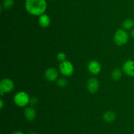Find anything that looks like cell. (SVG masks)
Segmentation results:
<instances>
[{
  "mask_svg": "<svg viewBox=\"0 0 134 134\" xmlns=\"http://www.w3.org/2000/svg\"><path fill=\"white\" fill-rule=\"evenodd\" d=\"M25 8L30 14L39 17L45 13L47 3L46 0H26Z\"/></svg>",
  "mask_w": 134,
  "mask_h": 134,
  "instance_id": "obj_1",
  "label": "cell"
},
{
  "mask_svg": "<svg viewBox=\"0 0 134 134\" xmlns=\"http://www.w3.org/2000/svg\"><path fill=\"white\" fill-rule=\"evenodd\" d=\"M13 101L16 106L19 107H25L30 102V97L26 91H21L16 93Z\"/></svg>",
  "mask_w": 134,
  "mask_h": 134,
  "instance_id": "obj_2",
  "label": "cell"
},
{
  "mask_svg": "<svg viewBox=\"0 0 134 134\" xmlns=\"http://www.w3.org/2000/svg\"><path fill=\"white\" fill-rule=\"evenodd\" d=\"M129 39L128 32L124 29H119L116 31L114 35L115 43L119 46H122L126 44Z\"/></svg>",
  "mask_w": 134,
  "mask_h": 134,
  "instance_id": "obj_3",
  "label": "cell"
},
{
  "mask_svg": "<svg viewBox=\"0 0 134 134\" xmlns=\"http://www.w3.org/2000/svg\"><path fill=\"white\" fill-rule=\"evenodd\" d=\"M14 88V84L13 80L7 78L2 79L0 83V95L3 96L5 93H10Z\"/></svg>",
  "mask_w": 134,
  "mask_h": 134,
  "instance_id": "obj_4",
  "label": "cell"
},
{
  "mask_svg": "<svg viewBox=\"0 0 134 134\" xmlns=\"http://www.w3.org/2000/svg\"><path fill=\"white\" fill-rule=\"evenodd\" d=\"M59 70L64 76H71L74 72V66L69 60H65L60 63Z\"/></svg>",
  "mask_w": 134,
  "mask_h": 134,
  "instance_id": "obj_5",
  "label": "cell"
},
{
  "mask_svg": "<svg viewBox=\"0 0 134 134\" xmlns=\"http://www.w3.org/2000/svg\"><path fill=\"white\" fill-rule=\"evenodd\" d=\"M123 72L130 77H134V60H128L124 62L122 65Z\"/></svg>",
  "mask_w": 134,
  "mask_h": 134,
  "instance_id": "obj_6",
  "label": "cell"
},
{
  "mask_svg": "<svg viewBox=\"0 0 134 134\" xmlns=\"http://www.w3.org/2000/svg\"><path fill=\"white\" fill-rule=\"evenodd\" d=\"M88 70L92 74L98 75L100 73L102 66H101L100 63L98 60H92L89 62L88 64Z\"/></svg>",
  "mask_w": 134,
  "mask_h": 134,
  "instance_id": "obj_7",
  "label": "cell"
},
{
  "mask_svg": "<svg viewBox=\"0 0 134 134\" xmlns=\"http://www.w3.org/2000/svg\"><path fill=\"white\" fill-rule=\"evenodd\" d=\"M44 77L46 80L49 81H57L58 77V72L57 70L54 68L50 67L46 70L44 72Z\"/></svg>",
  "mask_w": 134,
  "mask_h": 134,
  "instance_id": "obj_8",
  "label": "cell"
},
{
  "mask_svg": "<svg viewBox=\"0 0 134 134\" xmlns=\"http://www.w3.org/2000/svg\"><path fill=\"white\" fill-rule=\"evenodd\" d=\"M99 81L96 78H91L87 81V89L90 93H96L99 89Z\"/></svg>",
  "mask_w": 134,
  "mask_h": 134,
  "instance_id": "obj_9",
  "label": "cell"
},
{
  "mask_svg": "<svg viewBox=\"0 0 134 134\" xmlns=\"http://www.w3.org/2000/svg\"><path fill=\"white\" fill-rule=\"evenodd\" d=\"M24 115L27 120L34 121L37 116L36 110L32 106H27L25 108Z\"/></svg>",
  "mask_w": 134,
  "mask_h": 134,
  "instance_id": "obj_10",
  "label": "cell"
},
{
  "mask_svg": "<svg viewBox=\"0 0 134 134\" xmlns=\"http://www.w3.org/2000/svg\"><path fill=\"white\" fill-rule=\"evenodd\" d=\"M38 22L41 27L45 28L48 27L51 24V18L47 14H43L39 17Z\"/></svg>",
  "mask_w": 134,
  "mask_h": 134,
  "instance_id": "obj_11",
  "label": "cell"
},
{
  "mask_svg": "<svg viewBox=\"0 0 134 134\" xmlns=\"http://www.w3.org/2000/svg\"><path fill=\"white\" fill-rule=\"evenodd\" d=\"M103 118L105 122H113L116 119V114L113 111H107L104 113L103 116Z\"/></svg>",
  "mask_w": 134,
  "mask_h": 134,
  "instance_id": "obj_12",
  "label": "cell"
},
{
  "mask_svg": "<svg viewBox=\"0 0 134 134\" xmlns=\"http://www.w3.org/2000/svg\"><path fill=\"white\" fill-rule=\"evenodd\" d=\"M122 75V70L119 68H115L111 72V78L115 81H118V80H120Z\"/></svg>",
  "mask_w": 134,
  "mask_h": 134,
  "instance_id": "obj_13",
  "label": "cell"
},
{
  "mask_svg": "<svg viewBox=\"0 0 134 134\" xmlns=\"http://www.w3.org/2000/svg\"><path fill=\"white\" fill-rule=\"evenodd\" d=\"M134 26V20L131 18H128L126 19L122 23L123 29L125 30H131L133 28Z\"/></svg>",
  "mask_w": 134,
  "mask_h": 134,
  "instance_id": "obj_14",
  "label": "cell"
},
{
  "mask_svg": "<svg viewBox=\"0 0 134 134\" xmlns=\"http://www.w3.org/2000/svg\"><path fill=\"white\" fill-rule=\"evenodd\" d=\"M56 84H57L58 86H59L60 87L64 88L68 85V81L66 80V79L64 78H58L56 81Z\"/></svg>",
  "mask_w": 134,
  "mask_h": 134,
  "instance_id": "obj_15",
  "label": "cell"
},
{
  "mask_svg": "<svg viewBox=\"0 0 134 134\" xmlns=\"http://www.w3.org/2000/svg\"><path fill=\"white\" fill-rule=\"evenodd\" d=\"M14 5V1L13 0H4L3 3V7L5 9H10Z\"/></svg>",
  "mask_w": 134,
  "mask_h": 134,
  "instance_id": "obj_16",
  "label": "cell"
},
{
  "mask_svg": "<svg viewBox=\"0 0 134 134\" xmlns=\"http://www.w3.org/2000/svg\"><path fill=\"white\" fill-rule=\"evenodd\" d=\"M56 58H57V60L60 63H62V62H64L65 60H66V55L65 54V53L60 52L58 53Z\"/></svg>",
  "mask_w": 134,
  "mask_h": 134,
  "instance_id": "obj_17",
  "label": "cell"
},
{
  "mask_svg": "<svg viewBox=\"0 0 134 134\" xmlns=\"http://www.w3.org/2000/svg\"><path fill=\"white\" fill-rule=\"evenodd\" d=\"M30 102L33 105H35L37 102V99L35 97H32L31 99H30Z\"/></svg>",
  "mask_w": 134,
  "mask_h": 134,
  "instance_id": "obj_18",
  "label": "cell"
},
{
  "mask_svg": "<svg viewBox=\"0 0 134 134\" xmlns=\"http://www.w3.org/2000/svg\"><path fill=\"white\" fill-rule=\"evenodd\" d=\"M4 106H5V105H4L3 100L2 99H0V109H1V110H2V109H3Z\"/></svg>",
  "mask_w": 134,
  "mask_h": 134,
  "instance_id": "obj_19",
  "label": "cell"
},
{
  "mask_svg": "<svg viewBox=\"0 0 134 134\" xmlns=\"http://www.w3.org/2000/svg\"><path fill=\"white\" fill-rule=\"evenodd\" d=\"M12 134H24V133L20 131H14V132H13Z\"/></svg>",
  "mask_w": 134,
  "mask_h": 134,
  "instance_id": "obj_20",
  "label": "cell"
},
{
  "mask_svg": "<svg viewBox=\"0 0 134 134\" xmlns=\"http://www.w3.org/2000/svg\"><path fill=\"white\" fill-rule=\"evenodd\" d=\"M131 34H132V38H133V39H134V29H133V30H132V33H131Z\"/></svg>",
  "mask_w": 134,
  "mask_h": 134,
  "instance_id": "obj_21",
  "label": "cell"
},
{
  "mask_svg": "<svg viewBox=\"0 0 134 134\" xmlns=\"http://www.w3.org/2000/svg\"><path fill=\"white\" fill-rule=\"evenodd\" d=\"M28 134H36V133H35V132H30V133H29Z\"/></svg>",
  "mask_w": 134,
  "mask_h": 134,
  "instance_id": "obj_22",
  "label": "cell"
},
{
  "mask_svg": "<svg viewBox=\"0 0 134 134\" xmlns=\"http://www.w3.org/2000/svg\"><path fill=\"white\" fill-rule=\"evenodd\" d=\"M51 1H55V0H51Z\"/></svg>",
  "mask_w": 134,
  "mask_h": 134,
  "instance_id": "obj_23",
  "label": "cell"
}]
</instances>
